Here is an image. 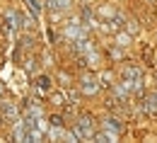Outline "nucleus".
Wrapping results in <instances>:
<instances>
[{
  "instance_id": "nucleus-1",
  "label": "nucleus",
  "mask_w": 157,
  "mask_h": 143,
  "mask_svg": "<svg viewBox=\"0 0 157 143\" xmlns=\"http://www.w3.org/2000/svg\"><path fill=\"white\" fill-rule=\"evenodd\" d=\"M48 7H51V10H58V12H68V10L73 7V0H51Z\"/></svg>"
},
{
  "instance_id": "nucleus-4",
  "label": "nucleus",
  "mask_w": 157,
  "mask_h": 143,
  "mask_svg": "<svg viewBox=\"0 0 157 143\" xmlns=\"http://www.w3.org/2000/svg\"><path fill=\"white\" fill-rule=\"evenodd\" d=\"M99 15H101V17H114V7L104 5V7H99Z\"/></svg>"
},
{
  "instance_id": "nucleus-6",
  "label": "nucleus",
  "mask_w": 157,
  "mask_h": 143,
  "mask_svg": "<svg viewBox=\"0 0 157 143\" xmlns=\"http://www.w3.org/2000/svg\"><path fill=\"white\" fill-rule=\"evenodd\" d=\"M101 80H104V85H109V82H111V75H109V73H101Z\"/></svg>"
},
{
  "instance_id": "nucleus-3",
  "label": "nucleus",
  "mask_w": 157,
  "mask_h": 143,
  "mask_svg": "<svg viewBox=\"0 0 157 143\" xmlns=\"http://www.w3.org/2000/svg\"><path fill=\"white\" fill-rule=\"evenodd\" d=\"M131 44V34H126V32H121V34H116V46H121V49H126Z\"/></svg>"
},
{
  "instance_id": "nucleus-2",
  "label": "nucleus",
  "mask_w": 157,
  "mask_h": 143,
  "mask_svg": "<svg viewBox=\"0 0 157 143\" xmlns=\"http://www.w3.org/2000/svg\"><path fill=\"white\" fill-rule=\"evenodd\" d=\"M82 92L94 95V92H97V80H94V78H90V75H85V78H82Z\"/></svg>"
},
{
  "instance_id": "nucleus-5",
  "label": "nucleus",
  "mask_w": 157,
  "mask_h": 143,
  "mask_svg": "<svg viewBox=\"0 0 157 143\" xmlns=\"http://www.w3.org/2000/svg\"><path fill=\"white\" fill-rule=\"evenodd\" d=\"M27 5H29V10H32L34 15H39V2H36V0H27Z\"/></svg>"
}]
</instances>
